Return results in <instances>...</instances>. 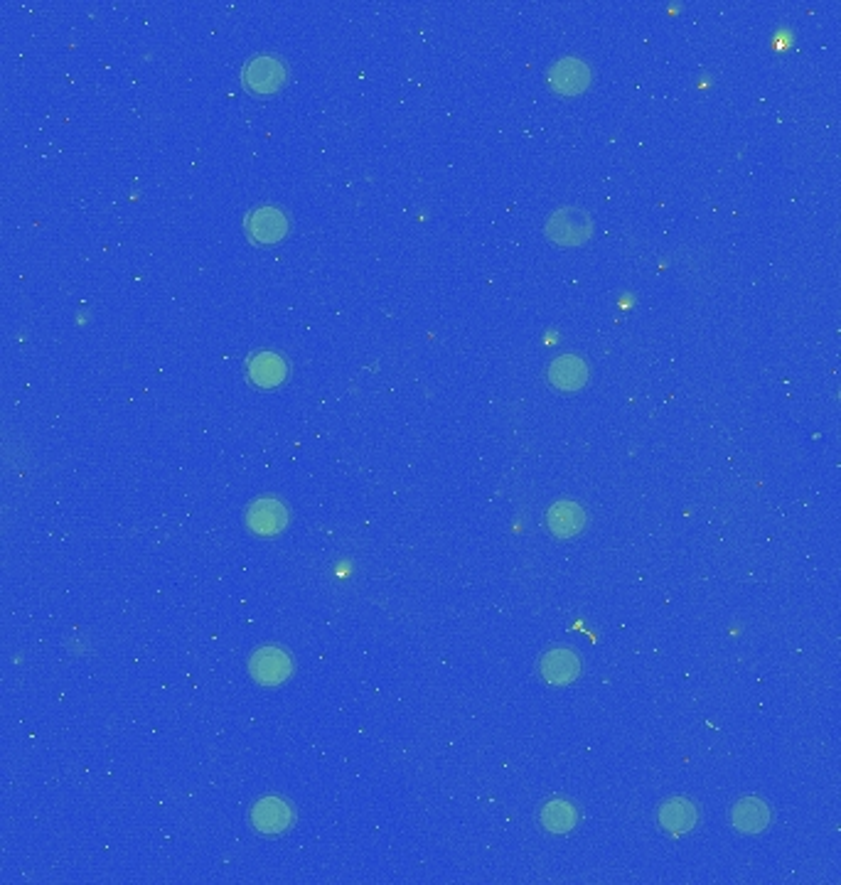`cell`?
Returning <instances> with one entry per match:
<instances>
[{
	"label": "cell",
	"mask_w": 841,
	"mask_h": 885,
	"mask_svg": "<svg viewBox=\"0 0 841 885\" xmlns=\"http://www.w3.org/2000/svg\"><path fill=\"white\" fill-rule=\"evenodd\" d=\"M546 236L559 246H581L591 239L593 222L583 209L578 207H559L544 227Z\"/></svg>",
	"instance_id": "cell-1"
},
{
	"label": "cell",
	"mask_w": 841,
	"mask_h": 885,
	"mask_svg": "<svg viewBox=\"0 0 841 885\" xmlns=\"http://www.w3.org/2000/svg\"><path fill=\"white\" fill-rule=\"evenodd\" d=\"M241 79L254 94H273L286 84L288 69L276 55H256L246 62Z\"/></svg>",
	"instance_id": "cell-2"
},
{
	"label": "cell",
	"mask_w": 841,
	"mask_h": 885,
	"mask_svg": "<svg viewBox=\"0 0 841 885\" xmlns=\"http://www.w3.org/2000/svg\"><path fill=\"white\" fill-rule=\"evenodd\" d=\"M249 819H251V826H254L259 834L278 836V834H286V831L291 829L293 819H296V812H293V807L283 797L269 795V797H261L259 802L251 807Z\"/></svg>",
	"instance_id": "cell-3"
},
{
	"label": "cell",
	"mask_w": 841,
	"mask_h": 885,
	"mask_svg": "<svg viewBox=\"0 0 841 885\" xmlns=\"http://www.w3.org/2000/svg\"><path fill=\"white\" fill-rule=\"evenodd\" d=\"M244 227L249 239L256 241V244H278L288 234V217L283 209L273 205H259L246 214Z\"/></svg>",
	"instance_id": "cell-4"
},
{
	"label": "cell",
	"mask_w": 841,
	"mask_h": 885,
	"mask_svg": "<svg viewBox=\"0 0 841 885\" xmlns=\"http://www.w3.org/2000/svg\"><path fill=\"white\" fill-rule=\"evenodd\" d=\"M251 677L259 681L261 686H278L293 674L291 654L281 647H261L251 654L249 659Z\"/></svg>",
	"instance_id": "cell-5"
},
{
	"label": "cell",
	"mask_w": 841,
	"mask_h": 885,
	"mask_svg": "<svg viewBox=\"0 0 841 885\" xmlns=\"http://www.w3.org/2000/svg\"><path fill=\"white\" fill-rule=\"evenodd\" d=\"M288 509L281 500L273 497H261L254 500L246 509V527L254 531L256 536H276L286 529Z\"/></svg>",
	"instance_id": "cell-6"
},
{
	"label": "cell",
	"mask_w": 841,
	"mask_h": 885,
	"mask_svg": "<svg viewBox=\"0 0 841 885\" xmlns=\"http://www.w3.org/2000/svg\"><path fill=\"white\" fill-rule=\"evenodd\" d=\"M549 87L559 94H578L591 84V69L583 59L564 57L549 69Z\"/></svg>",
	"instance_id": "cell-7"
},
{
	"label": "cell",
	"mask_w": 841,
	"mask_h": 885,
	"mask_svg": "<svg viewBox=\"0 0 841 885\" xmlns=\"http://www.w3.org/2000/svg\"><path fill=\"white\" fill-rule=\"evenodd\" d=\"M539 669L544 681H549L554 686H566L571 681H576L578 674H581V657L566 647L551 649V652H546L541 657Z\"/></svg>",
	"instance_id": "cell-8"
},
{
	"label": "cell",
	"mask_w": 841,
	"mask_h": 885,
	"mask_svg": "<svg viewBox=\"0 0 841 885\" xmlns=\"http://www.w3.org/2000/svg\"><path fill=\"white\" fill-rule=\"evenodd\" d=\"M246 372H249V379L256 386H261V389H273V386L286 382L288 364L281 354L271 350H261L249 359Z\"/></svg>",
	"instance_id": "cell-9"
},
{
	"label": "cell",
	"mask_w": 841,
	"mask_h": 885,
	"mask_svg": "<svg viewBox=\"0 0 841 885\" xmlns=\"http://www.w3.org/2000/svg\"><path fill=\"white\" fill-rule=\"evenodd\" d=\"M546 524H549L551 534L556 539H571V536H578L586 529V509L578 502L561 500L551 504L549 514H546Z\"/></svg>",
	"instance_id": "cell-10"
},
{
	"label": "cell",
	"mask_w": 841,
	"mask_h": 885,
	"mask_svg": "<svg viewBox=\"0 0 841 885\" xmlns=\"http://www.w3.org/2000/svg\"><path fill=\"white\" fill-rule=\"evenodd\" d=\"M549 382L561 391H578L588 382V364L578 354H561L549 367Z\"/></svg>",
	"instance_id": "cell-11"
},
{
	"label": "cell",
	"mask_w": 841,
	"mask_h": 885,
	"mask_svg": "<svg viewBox=\"0 0 841 885\" xmlns=\"http://www.w3.org/2000/svg\"><path fill=\"white\" fill-rule=\"evenodd\" d=\"M731 822L743 834H760L770 824V809L765 807L763 799L743 797L731 809Z\"/></svg>",
	"instance_id": "cell-12"
},
{
	"label": "cell",
	"mask_w": 841,
	"mask_h": 885,
	"mask_svg": "<svg viewBox=\"0 0 841 885\" xmlns=\"http://www.w3.org/2000/svg\"><path fill=\"white\" fill-rule=\"evenodd\" d=\"M696 814H699V812H696L694 804H691L689 799L672 797V799H667V802L662 804L660 824L669 831V834L679 836V834H684V831H689L696 822H699V817H696Z\"/></svg>",
	"instance_id": "cell-13"
},
{
	"label": "cell",
	"mask_w": 841,
	"mask_h": 885,
	"mask_svg": "<svg viewBox=\"0 0 841 885\" xmlns=\"http://www.w3.org/2000/svg\"><path fill=\"white\" fill-rule=\"evenodd\" d=\"M576 822H578V812L573 809L569 799L564 797L551 799V802H546L544 809H541V824H544L546 831H551V834H566V831H571L573 826H576Z\"/></svg>",
	"instance_id": "cell-14"
}]
</instances>
